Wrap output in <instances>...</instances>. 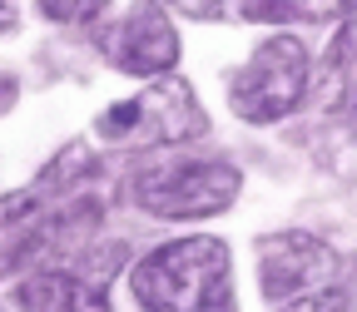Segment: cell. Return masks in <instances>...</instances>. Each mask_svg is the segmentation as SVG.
<instances>
[{"label":"cell","instance_id":"6da1fadb","mask_svg":"<svg viewBox=\"0 0 357 312\" xmlns=\"http://www.w3.org/2000/svg\"><path fill=\"white\" fill-rule=\"evenodd\" d=\"M229 267L234 258L223 238H208V233L169 238L129 267V297L139 312H194L213 283L234 278Z\"/></svg>","mask_w":357,"mask_h":312},{"label":"cell","instance_id":"7a4b0ae2","mask_svg":"<svg viewBox=\"0 0 357 312\" xmlns=\"http://www.w3.org/2000/svg\"><path fill=\"white\" fill-rule=\"evenodd\" d=\"M238 194H243V173L229 159H169L129 178L134 208H144L149 218H164V223L213 218L223 208H234Z\"/></svg>","mask_w":357,"mask_h":312},{"label":"cell","instance_id":"3957f363","mask_svg":"<svg viewBox=\"0 0 357 312\" xmlns=\"http://www.w3.org/2000/svg\"><path fill=\"white\" fill-rule=\"evenodd\" d=\"M208 129L204 104L189 89V79H169L159 75L149 89H139L134 100L109 104L95 119V139L105 144H129V149H174V144H189Z\"/></svg>","mask_w":357,"mask_h":312},{"label":"cell","instance_id":"277c9868","mask_svg":"<svg viewBox=\"0 0 357 312\" xmlns=\"http://www.w3.org/2000/svg\"><path fill=\"white\" fill-rule=\"evenodd\" d=\"M307 89H312L307 45L278 30L234 70L229 104H234V114L243 124H278V119H288L307 100Z\"/></svg>","mask_w":357,"mask_h":312},{"label":"cell","instance_id":"5b68a950","mask_svg":"<svg viewBox=\"0 0 357 312\" xmlns=\"http://www.w3.org/2000/svg\"><path fill=\"white\" fill-rule=\"evenodd\" d=\"M337 273V253L318 238V233H268L258 243V292L283 307L293 297H307V292H323Z\"/></svg>","mask_w":357,"mask_h":312},{"label":"cell","instance_id":"8992f818","mask_svg":"<svg viewBox=\"0 0 357 312\" xmlns=\"http://www.w3.org/2000/svg\"><path fill=\"white\" fill-rule=\"evenodd\" d=\"M100 50L124 75L159 79V75H174V65H178V30H174V20L159 0H139L119 25L105 30Z\"/></svg>","mask_w":357,"mask_h":312},{"label":"cell","instance_id":"52a82bcc","mask_svg":"<svg viewBox=\"0 0 357 312\" xmlns=\"http://www.w3.org/2000/svg\"><path fill=\"white\" fill-rule=\"evenodd\" d=\"M75 273L65 267H45V273H25L15 283V307L20 312H70L75 302Z\"/></svg>","mask_w":357,"mask_h":312},{"label":"cell","instance_id":"ba28073f","mask_svg":"<svg viewBox=\"0 0 357 312\" xmlns=\"http://www.w3.org/2000/svg\"><path fill=\"white\" fill-rule=\"evenodd\" d=\"M347 0H238L243 20H258V25H288V20H328V15H342Z\"/></svg>","mask_w":357,"mask_h":312},{"label":"cell","instance_id":"9c48e42d","mask_svg":"<svg viewBox=\"0 0 357 312\" xmlns=\"http://www.w3.org/2000/svg\"><path fill=\"white\" fill-rule=\"evenodd\" d=\"M357 65V0H347L342 15H337V35L328 40V55H323V79H347Z\"/></svg>","mask_w":357,"mask_h":312},{"label":"cell","instance_id":"30bf717a","mask_svg":"<svg viewBox=\"0 0 357 312\" xmlns=\"http://www.w3.org/2000/svg\"><path fill=\"white\" fill-rule=\"evenodd\" d=\"M109 10V0H40V15L55 25H95Z\"/></svg>","mask_w":357,"mask_h":312},{"label":"cell","instance_id":"8fae6325","mask_svg":"<svg viewBox=\"0 0 357 312\" xmlns=\"http://www.w3.org/2000/svg\"><path fill=\"white\" fill-rule=\"evenodd\" d=\"M35 208H40V189H35V184L20 189V194H6V198H0V228H10V223H25Z\"/></svg>","mask_w":357,"mask_h":312},{"label":"cell","instance_id":"7c38bea8","mask_svg":"<svg viewBox=\"0 0 357 312\" xmlns=\"http://www.w3.org/2000/svg\"><path fill=\"white\" fill-rule=\"evenodd\" d=\"M70 312H114L109 307V292H105V283H75V302H70Z\"/></svg>","mask_w":357,"mask_h":312},{"label":"cell","instance_id":"4fadbf2b","mask_svg":"<svg viewBox=\"0 0 357 312\" xmlns=\"http://www.w3.org/2000/svg\"><path fill=\"white\" fill-rule=\"evenodd\" d=\"M194 312H238V302H234V278L213 283V288L204 292V302H199Z\"/></svg>","mask_w":357,"mask_h":312},{"label":"cell","instance_id":"5bb4252c","mask_svg":"<svg viewBox=\"0 0 357 312\" xmlns=\"http://www.w3.org/2000/svg\"><path fill=\"white\" fill-rule=\"evenodd\" d=\"M278 312H342V297H333V292H307V297L283 302Z\"/></svg>","mask_w":357,"mask_h":312},{"label":"cell","instance_id":"9a60e30c","mask_svg":"<svg viewBox=\"0 0 357 312\" xmlns=\"http://www.w3.org/2000/svg\"><path fill=\"white\" fill-rule=\"evenodd\" d=\"M174 10H184V15H194V20H218L223 15V0H169Z\"/></svg>","mask_w":357,"mask_h":312},{"label":"cell","instance_id":"2e32d148","mask_svg":"<svg viewBox=\"0 0 357 312\" xmlns=\"http://www.w3.org/2000/svg\"><path fill=\"white\" fill-rule=\"evenodd\" d=\"M20 25V6H15V0H0V35H10Z\"/></svg>","mask_w":357,"mask_h":312},{"label":"cell","instance_id":"e0dca14e","mask_svg":"<svg viewBox=\"0 0 357 312\" xmlns=\"http://www.w3.org/2000/svg\"><path fill=\"white\" fill-rule=\"evenodd\" d=\"M10 100H15V84H10V79H0V109H6Z\"/></svg>","mask_w":357,"mask_h":312},{"label":"cell","instance_id":"ac0fdd59","mask_svg":"<svg viewBox=\"0 0 357 312\" xmlns=\"http://www.w3.org/2000/svg\"><path fill=\"white\" fill-rule=\"evenodd\" d=\"M347 100H352V114H357V65H352V79H347Z\"/></svg>","mask_w":357,"mask_h":312}]
</instances>
